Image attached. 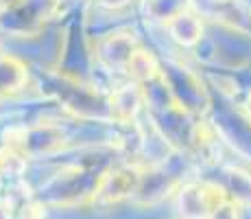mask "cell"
Here are the masks:
<instances>
[{
	"mask_svg": "<svg viewBox=\"0 0 251 219\" xmlns=\"http://www.w3.org/2000/svg\"><path fill=\"white\" fill-rule=\"evenodd\" d=\"M50 90L64 108L81 119H109V101L81 81L68 79V77H55L50 81Z\"/></svg>",
	"mask_w": 251,
	"mask_h": 219,
	"instance_id": "obj_1",
	"label": "cell"
},
{
	"mask_svg": "<svg viewBox=\"0 0 251 219\" xmlns=\"http://www.w3.org/2000/svg\"><path fill=\"white\" fill-rule=\"evenodd\" d=\"M57 4V0H20L16 7L0 11V29L16 35H28L55 13Z\"/></svg>",
	"mask_w": 251,
	"mask_h": 219,
	"instance_id": "obj_2",
	"label": "cell"
},
{
	"mask_svg": "<svg viewBox=\"0 0 251 219\" xmlns=\"http://www.w3.org/2000/svg\"><path fill=\"white\" fill-rule=\"evenodd\" d=\"M225 204V193L216 184H186L179 191V211L186 219H210Z\"/></svg>",
	"mask_w": 251,
	"mask_h": 219,
	"instance_id": "obj_3",
	"label": "cell"
},
{
	"mask_svg": "<svg viewBox=\"0 0 251 219\" xmlns=\"http://www.w3.org/2000/svg\"><path fill=\"white\" fill-rule=\"evenodd\" d=\"M136 48H138V42L133 37V31H114L103 35L96 42L94 55L103 68L123 72L127 70V64Z\"/></svg>",
	"mask_w": 251,
	"mask_h": 219,
	"instance_id": "obj_4",
	"label": "cell"
},
{
	"mask_svg": "<svg viewBox=\"0 0 251 219\" xmlns=\"http://www.w3.org/2000/svg\"><path fill=\"white\" fill-rule=\"evenodd\" d=\"M16 134H20V138L7 140V145L22 156L26 154H52L57 149L64 147V131L57 125H35L28 129H16Z\"/></svg>",
	"mask_w": 251,
	"mask_h": 219,
	"instance_id": "obj_5",
	"label": "cell"
},
{
	"mask_svg": "<svg viewBox=\"0 0 251 219\" xmlns=\"http://www.w3.org/2000/svg\"><path fill=\"white\" fill-rule=\"evenodd\" d=\"M140 184V173L136 169H114L99 178L96 184V197L107 199V202H118V199L133 195Z\"/></svg>",
	"mask_w": 251,
	"mask_h": 219,
	"instance_id": "obj_6",
	"label": "cell"
},
{
	"mask_svg": "<svg viewBox=\"0 0 251 219\" xmlns=\"http://www.w3.org/2000/svg\"><path fill=\"white\" fill-rule=\"evenodd\" d=\"M144 99H147V94H144L142 86L133 84V81L120 86L107 99L109 101V119L116 121V123H131L138 116V112L142 110Z\"/></svg>",
	"mask_w": 251,
	"mask_h": 219,
	"instance_id": "obj_7",
	"label": "cell"
},
{
	"mask_svg": "<svg viewBox=\"0 0 251 219\" xmlns=\"http://www.w3.org/2000/svg\"><path fill=\"white\" fill-rule=\"evenodd\" d=\"M166 27H168V31H171V37L183 48L197 46V44L201 42V37H203V22H201V18L197 16L195 11H190V9H186L179 16H175Z\"/></svg>",
	"mask_w": 251,
	"mask_h": 219,
	"instance_id": "obj_8",
	"label": "cell"
},
{
	"mask_svg": "<svg viewBox=\"0 0 251 219\" xmlns=\"http://www.w3.org/2000/svg\"><path fill=\"white\" fill-rule=\"evenodd\" d=\"M129 77L133 79V84L142 86V84H151V81H155L157 77L162 75V68H160V62L155 60V55H153L151 51H144V48H136L131 55V60H129L127 64V70Z\"/></svg>",
	"mask_w": 251,
	"mask_h": 219,
	"instance_id": "obj_9",
	"label": "cell"
},
{
	"mask_svg": "<svg viewBox=\"0 0 251 219\" xmlns=\"http://www.w3.org/2000/svg\"><path fill=\"white\" fill-rule=\"evenodd\" d=\"M26 84V66L18 57L0 55V94H13Z\"/></svg>",
	"mask_w": 251,
	"mask_h": 219,
	"instance_id": "obj_10",
	"label": "cell"
},
{
	"mask_svg": "<svg viewBox=\"0 0 251 219\" xmlns=\"http://www.w3.org/2000/svg\"><path fill=\"white\" fill-rule=\"evenodd\" d=\"M144 9H147V16L151 20L168 24L181 11L190 9V0H147Z\"/></svg>",
	"mask_w": 251,
	"mask_h": 219,
	"instance_id": "obj_11",
	"label": "cell"
},
{
	"mask_svg": "<svg viewBox=\"0 0 251 219\" xmlns=\"http://www.w3.org/2000/svg\"><path fill=\"white\" fill-rule=\"evenodd\" d=\"M24 169V156L11 147L0 152V171L2 173H20Z\"/></svg>",
	"mask_w": 251,
	"mask_h": 219,
	"instance_id": "obj_12",
	"label": "cell"
},
{
	"mask_svg": "<svg viewBox=\"0 0 251 219\" xmlns=\"http://www.w3.org/2000/svg\"><path fill=\"white\" fill-rule=\"evenodd\" d=\"M210 219H238V217H236V211L231 204H221V206L210 215Z\"/></svg>",
	"mask_w": 251,
	"mask_h": 219,
	"instance_id": "obj_13",
	"label": "cell"
},
{
	"mask_svg": "<svg viewBox=\"0 0 251 219\" xmlns=\"http://www.w3.org/2000/svg\"><path fill=\"white\" fill-rule=\"evenodd\" d=\"M94 2L103 9H120V7H125L129 0H94Z\"/></svg>",
	"mask_w": 251,
	"mask_h": 219,
	"instance_id": "obj_14",
	"label": "cell"
},
{
	"mask_svg": "<svg viewBox=\"0 0 251 219\" xmlns=\"http://www.w3.org/2000/svg\"><path fill=\"white\" fill-rule=\"evenodd\" d=\"M18 2H20V0H0V11H7V9L16 7Z\"/></svg>",
	"mask_w": 251,
	"mask_h": 219,
	"instance_id": "obj_15",
	"label": "cell"
},
{
	"mask_svg": "<svg viewBox=\"0 0 251 219\" xmlns=\"http://www.w3.org/2000/svg\"><path fill=\"white\" fill-rule=\"evenodd\" d=\"M57 2H59V0H57Z\"/></svg>",
	"mask_w": 251,
	"mask_h": 219,
	"instance_id": "obj_16",
	"label": "cell"
}]
</instances>
